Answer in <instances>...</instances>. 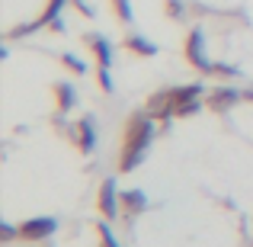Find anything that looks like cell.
<instances>
[{"instance_id": "ba28073f", "label": "cell", "mask_w": 253, "mask_h": 247, "mask_svg": "<svg viewBox=\"0 0 253 247\" xmlns=\"http://www.w3.org/2000/svg\"><path fill=\"white\" fill-rule=\"evenodd\" d=\"M125 49H128V51H135V55H141V58H151V55H157V45H154V42H148L144 36H138V32L125 36Z\"/></svg>"}, {"instance_id": "30bf717a", "label": "cell", "mask_w": 253, "mask_h": 247, "mask_svg": "<svg viewBox=\"0 0 253 247\" xmlns=\"http://www.w3.org/2000/svg\"><path fill=\"white\" fill-rule=\"evenodd\" d=\"M122 209H125V215H138V212L148 209V196H144L141 190L122 193Z\"/></svg>"}, {"instance_id": "7c38bea8", "label": "cell", "mask_w": 253, "mask_h": 247, "mask_svg": "<svg viewBox=\"0 0 253 247\" xmlns=\"http://www.w3.org/2000/svg\"><path fill=\"white\" fill-rule=\"evenodd\" d=\"M64 3H68V0H48V6H45V13L39 16V19H42V26H48V23H51L55 16H61V6H64Z\"/></svg>"}, {"instance_id": "7a4b0ae2", "label": "cell", "mask_w": 253, "mask_h": 247, "mask_svg": "<svg viewBox=\"0 0 253 247\" xmlns=\"http://www.w3.org/2000/svg\"><path fill=\"white\" fill-rule=\"evenodd\" d=\"M186 58H189V64H196L199 71H209L211 74V68L215 64L209 61V55H205V32L199 29H189V36H186Z\"/></svg>"}, {"instance_id": "e0dca14e", "label": "cell", "mask_w": 253, "mask_h": 247, "mask_svg": "<svg viewBox=\"0 0 253 247\" xmlns=\"http://www.w3.org/2000/svg\"><path fill=\"white\" fill-rule=\"evenodd\" d=\"M99 238H103V244H106V247H122V244L116 241V235H112L109 225H103V228H99Z\"/></svg>"}, {"instance_id": "8fae6325", "label": "cell", "mask_w": 253, "mask_h": 247, "mask_svg": "<svg viewBox=\"0 0 253 247\" xmlns=\"http://www.w3.org/2000/svg\"><path fill=\"white\" fill-rule=\"evenodd\" d=\"M237 99H241V93L224 87V90H215V93L209 97V106H215V109H228L231 103H237Z\"/></svg>"}, {"instance_id": "d6986e66", "label": "cell", "mask_w": 253, "mask_h": 247, "mask_svg": "<svg viewBox=\"0 0 253 247\" xmlns=\"http://www.w3.org/2000/svg\"><path fill=\"white\" fill-rule=\"evenodd\" d=\"M71 3H74V6H77V10L84 13L86 19H93V10H90V6H86V0H71Z\"/></svg>"}, {"instance_id": "9a60e30c", "label": "cell", "mask_w": 253, "mask_h": 247, "mask_svg": "<svg viewBox=\"0 0 253 247\" xmlns=\"http://www.w3.org/2000/svg\"><path fill=\"white\" fill-rule=\"evenodd\" d=\"M164 3H167L164 10H167V16H170V19H183V16H186L183 0H164Z\"/></svg>"}, {"instance_id": "4fadbf2b", "label": "cell", "mask_w": 253, "mask_h": 247, "mask_svg": "<svg viewBox=\"0 0 253 247\" xmlns=\"http://www.w3.org/2000/svg\"><path fill=\"white\" fill-rule=\"evenodd\" d=\"M112 10H116V16L122 19V23H131V19H135V13H131V3H128V0H112Z\"/></svg>"}, {"instance_id": "52a82bcc", "label": "cell", "mask_w": 253, "mask_h": 247, "mask_svg": "<svg viewBox=\"0 0 253 247\" xmlns=\"http://www.w3.org/2000/svg\"><path fill=\"white\" fill-rule=\"evenodd\" d=\"M86 45L93 49L99 68H109V64H112V45H109V39H103V36H86Z\"/></svg>"}, {"instance_id": "9c48e42d", "label": "cell", "mask_w": 253, "mask_h": 247, "mask_svg": "<svg viewBox=\"0 0 253 247\" xmlns=\"http://www.w3.org/2000/svg\"><path fill=\"white\" fill-rule=\"evenodd\" d=\"M55 97H58V109H61V112L74 109V103H77V90H74V84L58 81V84H55Z\"/></svg>"}, {"instance_id": "2e32d148", "label": "cell", "mask_w": 253, "mask_h": 247, "mask_svg": "<svg viewBox=\"0 0 253 247\" xmlns=\"http://www.w3.org/2000/svg\"><path fill=\"white\" fill-rule=\"evenodd\" d=\"M202 109V99H189V103H183V106H176V112H173V116H196V112Z\"/></svg>"}, {"instance_id": "8992f818", "label": "cell", "mask_w": 253, "mask_h": 247, "mask_svg": "<svg viewBox=\"0 0 253 247\" xmlns=\"http://www.w3.org/2000/svg\"><path fill=\"white\" fill-rule=\"evenodd\" d=\"M119 202H122V196L116 193V183H112V180H103V186H99V212L112 218L119 212Z\"/></svg>"}, {"instance_id": "ffe728a7", "label": "cell", "mask_w": 253, "mask_h": 247, "mask_svg": "<svg viewBox=\"0 0 253 247\" xmlns=\"http://www.w3.org/2000/svg\"><path fill=\"white\" fill-rule=\"evenodd\" d=\"M3 238H16V228H13V225H3Z\"/></svg>"}, {"instance_id": "ac0fdd59", "label": "cell", "mask_w": 253, "mask_h": 247, "mask_svg": "<svg viewBox=\"0 0 253 247\" xmlns=\"http://www.w3.org/2000/svg\"><path fill=\"white\" fill-rule=\"evenodd\" d=\"M99 87H103V93H112V77H109V68H99Z\"/></svg>"}, {"instance_id": "5bb4252c", "label": "cell", "mask_w": 253, "mask_h": 247, "mask_svg": "<svg viewBox=\"0 0 253 247\" xmlns=\"http://www.w3.org/2000/svg\"><path fill=\"white\" fill-rule=\"evenodd\" d=\"M61 61H64V68H68V71H74L77 77H81V74H86V64L81 61V58H74L71 51H68V55H61Z\"/></svg>"}, {"instance_id": "6da1fadb", "label": "cell", "mask_w": 253, "mask_h": 247, "mask_svg": "<svg viewBox=\"0 0 253 247\" xmlns=\"http://www.w3.org/2000/svg\"><path fill=\"white\" fill-rule=\"evenodd\" d=\"M151 138H154V119L148 112L131 116L128 125H125V145H122V157H119V170H135L148 154Z\"/></svg>"}, {"instance_id": "3957f363", "label": "cell", "mask_w": 253, "mask_h": 247, "mask_svg": "<svg viewBox=\"0 0 253 247\" xmlns=\"http://www.w3.org/2000/svg\"><path fill=\"white\" fill-rule=\"evenodd\" d=\"M144 112H148L151 119H167V116H173V87H170V90L154 93V97H148Z\"/></svg>"}, {"instance_id": "5b68a950", "label": "cell", "mask_w": 253, "mask_h": 247, "mask_svg": "<svg viewBox=\"0 0 253 247\" xmlns=\"http://www.w3.org/2000/svg\"><path fill=\"white\" fill-rule=\"evenodd\" d=\"M74 142L81 151H93V145H96V122H93L90 116H84L81 122H74Z\"/></svg>"}, {"instance_id": "277c9868", "label": "cell", "mask_w": 253, "mask_h": 247, "mask_svg": "<svg viewBox=\"0 0 253 247\" xmlns=\"http://www.w3.org/2000/svg\"><path fill=\"white\" fill-rule=\"evenodd\" d=\"M55 228H58V222H55V218H29V222H23V225H19V235H23V238H29V241H39V238L55 235Z\"/></svg>"}]
</instances>
